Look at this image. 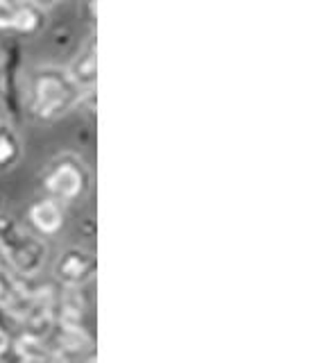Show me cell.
<instances>
[{"label":"cell","mask_w":324,"mask_h":363,"mask_svg":"<svg viewBox=\"0 0 324 363\" xmlns=\"http://www.w3.org/2000/svg\"><path fill=\"white\" fill-rule=\"evenodd\" d=\"M21 155H23V145H21L16 130L12 125L0 123V173L12 170L21 162Z\"/></svg>","instance_id":"ba28073f"},{"label":"cell","mask_w":324,"mask_h":363,"mask_svg":"<svg viewBox=\"0 0 324 363\" xmlns=\"http://www.w3.org/2000/svg\"><path fill=\"white\" fill-rule=\"evenodd\" d=\"M28 3L37 5V7H41V9H50V7H54V5H59L62 0H28Z\"/></svg>","instance_id":"9c48e42d"},{"label":"cell","mask_w":324,"mask_h":363,"mask_svg":"<svg viewBox=\"0 0 324 363\" xmlns=\"http://www.w3.org/2000/svg\"><path fill=\"white\" fill-rule=\"evenodd\" d=\"M54 275H57V279H62L64 284H71V286H75V284H84L86 279H91L96 275V257L82 247H69L57 259Z\"/></svg>","instance_id":"5b68a950"},{"label":"cell","mask_w":324,"mask_h":363,"mask_svg":"<svg viewBox=\"0 0 324 363\" xmlns=\"http://www.w3.org/2000/svg\"><path fill=\"white\" fill-rule=\"evenodd\" d=\"M46 9L28 0H0V32L16 37H37L46 30Z\"/></svg>","instance_id":"277c9868"},{"label":"cell","mask_w":324,"mask_h":363,"mask_svg":"<svg viewBox=\"0 0 324 363\" xmlns=\"http://www.w3.org/2000/svg\"><path fill=\"white\" fill-rule=\"evenodd\" d=\"M64 209L62 202L52 198H39L28 207V223L41 236H54L64 227Z\"/></svg>","instance_id":"52a82bcc"},{"label":"cell","mask_w":324,"mask_h":363,"mask_svg":"<svg viewBox=\"0 0 324 363\" xmlns=\"http://www.w3.org/2000/svg\"><path fill=\"white\" fill-rule=\"evenodd\" d=\"M0 250L16 270L32 275L46 259V247L37 238L18 230V225L9 216H0Z\"/></svg>","instance_id":"3957f363"},{"label":"cell","mask_w":324,"mask_h":363,"mask_svg":"<svg viewBox=\"0 0 324 363\" xmlns=\"http://www.w3.org/2000/svg\"><path fill=\"white\" fill-rule=\"evenodd\" d=\"M84 9H86V14H88V23L93 26V21H96V0H86Z\"/></svg>","instance_id":"30bf717a"},{"label":"cell","mask_w":324,"mask_h":363,"mask_svg":"<svg viewBox=\"0 0 324 363\" xmlns=\"http://www.w3.org/2000/svg\"><path fill=\"white\" fill-rule=\"evenodd\" d=\"M91 170L84 164V159L73 152L57 155L41 175V186L46 196L62 204L86 198V193L91 191Z\"/></svg>","instance_id":"7a4b0ae2"},{"label":"cell","mask_w":324,"mask_h":363,"mask_svg":"<svg viewBox=\"0 0 324 363\" xmlns=\"http://www.w3.org/2000/svg\"><path fill=\"white\" fill-rule=\"evenodd\" d=\"M25 109L39 123L64 118L82 102V89L62 66H35L25 77Z\"/></svg>","instance_id":"6da1fadb"},{"label":"cell","mask_w":324,"mask_h":363,"mask_svg":"<svg viewBox=\"0 0 324 363\" xmlns=\"http://www.w3.org/2000/svg\"><path fill=\"white\" fill-rule=\"evenodd\" d=\"M5 96V71H3V64H0V98Z\"/></svg>","instance_id":"8fae6325"},{"label":"cell","mask_w":324,"mask_h":363,"mask_svg":"<svg viewBox=\"0 0 324 363\" xmlns=\"http://www.w3.org/2000/svg\"><path fill=\"white\" fill-rule=\"evenodd\" d=\"M73 82L82 91H93L98 84V39L96 34L86 39L77 55L73 57L71 66L66 68Z\"/></svg>","instance_id":"8992f818"}]
</instances>
